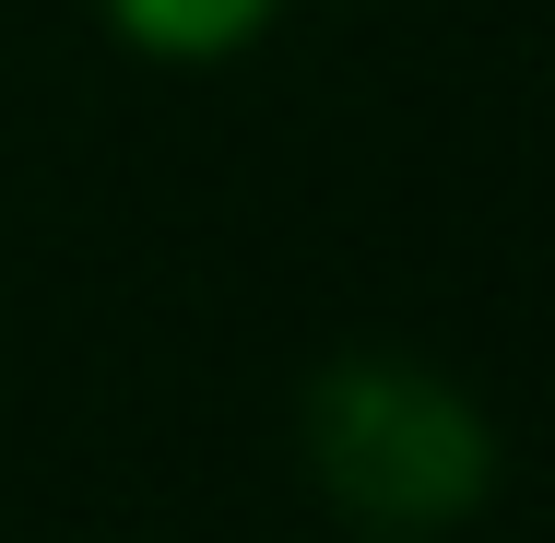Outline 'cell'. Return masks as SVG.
Listing matches in <instances>:
<instances>
[{"instance_id":"cell-1","label":"cell","mask_w":555,"mask_h":543,"mask_svg":"<svg viewBox=\"0 0 555 543\" xmlns=\"http://www.w3.org/2000/svg\"><path fill=\"white\" fill-rule=\"evenodd\" d=\"M320 461H332V484L354 508L438 520V508H461V484H473V426L449 414L438 390H414V378H343L332 402H320Z\"/></svg>"},{"instance_id":"cell-2","label":"cell","mask_w":555,"mask_h":543,"mask_svg":"<svg viewBox=\"0 0 555 543\" xmlns=\"http://www.w3.org/2000/svg\"><path fill=\"white\" fill-rule=\"evenodd\" d=\"M118 12H130L154 48H224V36H236L260 0H118Z\"/></svg>"}]
</instances>
